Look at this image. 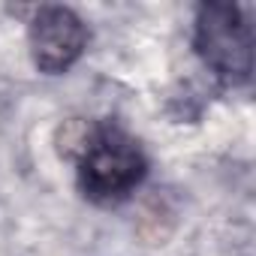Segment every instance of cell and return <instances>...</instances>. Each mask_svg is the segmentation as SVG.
Masks as SVG:
<instances>
[{"mask_svg":"<svg viewBox=\"0 0 256 256\" xmlns=\"http://www.w3.org/2000/svg\"><path fill=\"white\" fill-rule=\"evenodd\" d=\"M70 151L76 154L78 187L96 205L124 202L148 172L139 142L114 124H78L76 148Z\"/></svg>","mask_w":256,"mask_h":256,"instance_id":"obj_1","label":"cell"},{"mask_svg":"<svg viewBox=\"0 0 256 256\" xmlns=\"http://www.w3.org/2000/svg\"><path fill=\"white\" fill-rule=\"evenodd\" d=\"M84 22L66 6H42L30 22V54L40 72H66L84 52Z\"/></svg>","mask_w":256,"mask_h":256,"instance_id":"obj_3","label":"cell"},{"mask_svg":"<svg viewBox=\"0 0 256 256\" xmlns=\"http://www.w3.org/2000/svg\"><path fill=\"white\" fill-rule=\"evenodd\" d=\"M196 52L202 60L232 78L244 82L253 72V24L238 4H205L196 18Z\"/></svg>","mask_w":256,"mask_h":256,"instance_id":"obj_2","label":"cell"}]
</instances>
